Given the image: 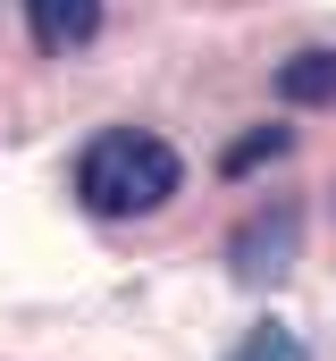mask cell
<instances>
[{
  "instance_id": "obj_1",
  "label": "cell",
  "mask_w": 336,
  "mask_h": 361,
  "mask_svg": "<svg viewBox=\"0 0 336 361\" xmlns=\"http://www.w3.org/2000/svg\"><path fill=\"white\" fill-rule=\"evenodd\" d=\"M176 185H185L176 143L143 135V126H101L76 152V202L92 219H152L176 202Z\"/></svg>"
},
{
  "instance_id": "obj_2",
  "label": "cell",
  "mask_w": 336,
  "mask_h": 361,
  "mask_svg": "<svg viewBox=\"0 0 336 361\" xmlns=\"http://www.w3.org/2000/svg\"><path fill=\"white\" fill-rule=\"evenodd\" d=\"M294 252H303V210H294V202L252 210L244 227L227 235V269L252 277V286H260V277H286V269H294Z\"/></svg>"
},
{
  "instance_id": "obj_3",
  "label": "cell",
  "mask_w": 336,
  "mask_h": 361,
  "mask_svg": "<svg viewBox=\"0 0 336 361\" xmlns=\"http://www.w3.org/2000/svg\"><path fill=\"white\" fill-rule=\"evenodd\" d=\"M25 25H34V51L42 59H68L101 34V0H25Z\"/></svg>"
},
{
  "instance_id": "obj_4",
  "label": "cell",
  "mask_w": 336,
  "mask_h": 361,
  "mask_svg": "<svg viewBox=\"0 0 336 361\" xmlns=\"http://www.w3.org/2000/svg\"><path fill=\"white\" fill-rule=\"evenodd\" d=\"M277 92H286L294 109H336V51H328V42L294 51V59L277 68Z\"/></svg>"
},
{
  "instance_id": "obj_5",
  "label": "cell",
  "mask_w": 336,
  "mask_h": 361,
  "mask_svg": "<svg viewBox=\"0 0 336 361\" xmlns=\"http://www.w3.org/2000/svg\"><path fill=\"white\" fill-rule=\"evenodd\" d=\"M286 152H294V135H286V126H252L244 143H227V152H219V177H252L260 160H286Z\"/></svg>"
},
{
  "instance_id": "obj_6",
  "label": "cell",
  "mask_w": 336,
  "mask_h": 361,
  "mask_svg": "<svg viewBox=\"0 0 336 361\" xmlns=\"http://www.w3.org/2000/svg\"><path fill=\"white\" fill-rule=\"evenodd\" d=\"M236 361H303V345H294V328L269 319V328H252V336H244V353H236Z\"/></svg>"
}]
</instances>
